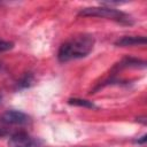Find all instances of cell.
Returning <instances> with one entry per match:
<instances>
[{"label":"cell","instance_id":"obj_3","mask_svg":"<svg viewBox=\"0 0 147 147\" xmlns=\"http://www.w3.org/2000/svg\"><path fill=\"white\" fill-rule=\"evenodd\" d=\"M31 121L30 116L18 110H7L0 115L1 125H26Z\"/></svg>","mask_w":147,"mask_h":147},{"label":"cell","instance_id":"obj_1","mask_svg":"<svg viewBox=\"0 0 147 147\" xmlns=\"http://www.w3.org/2000/svg\"><path fill=\"white\" fill-rule=\"evenodd\" d=\"M93 46H94L93 36L87 33L75 36L61 45L57 52V59L60 62H68L71 60L85 57L91 53Z\"/></svg>","mask_w":147,"mask_h":147},{"label":"cell","instance_id":"obj_11","mask_svg":"<svg viewBox=\"0 0 147 147\" xmlns=\"http://www.w3.org/2000/svg\"><path fill=\"white\" fill-rule=\"evenodd\" d=\"M80 147H84V146H80Z\"/></svg>","mask_w":147,"mask_h":147},{"label":"cell","instance_id":"obj_10","mask_svg":"<svg viewBox=\"0 0 147 147\" xmlns=\"http://www.w3.org/2000/svg\"><path fill=\"white\" fill-rule=\"evenodd\" d=\"M146 140H147V136H146V134H144L140 139H137V140H136V142H137V144H145V142H146Z\"/></svg>","mask_w":147,"mask_h":147},{"label":"cell","instance_id":"obj_5","mask_svg":"<svg viewBox=\"0 0 147 147\" xmlns=\"http://www.w3.org/2000/svg\"><path fill=\"white\" fill-rule=\"evenodd\" d=\"M146 42L147 40H146V37L144 36H125L117 39L115 41V45L119 47H129V46H137V45L145 46Z\"/></svg>","mask_w":147,"mask_h":147},{"label":"cell","instance_id":"obj_6","mask_svg":"<svg viewBox=\"0 0 147 147\" xmlns=\"http://www.w3.org/2000/svg\"><path fill=\"white\" fill-rule=\"evenodd\" d=\"M68 102H69V105H72V106L85 107V108H96L95 105H94L92 101L84 100V99H77V98H74V99H69Z\"/></svg>","mask_w":147,"mask_h":147},{"label":"cell","instance_id":"obj_2","mask_svg":"<svg viewBox=\"0 0 147 147\" xmlns=\"http://www.w3.org/2000/svg\"><path fill=\"white\" fill-rule=\"evenodd\" d=\"M79 16H87V17H101V18H107V20H111L122 24H132V17L130 15H127L126 13L122 11V10H117L114 9L111 7H86L83 8L79 13Z\"/></svg>","mask_w":147,"mask_h":147},{"label":"cell","instance_id":"obj_9","mask_svg":"<svg viewBox=\"0 0 147 147\" xmlns=\"http://www.w3.org/2000/svg\"><path fill=\"white\" fill-rule=\"evenodd\" d=\"M8 134H9V131H8L7 129L0 127V138H3V137H6V136H8Z\"/></svg>","mask_w":147,"mask_h":147},{"label":"cell","instance_id":"obj_8","mask_svg":"<svg viewBox=\"0 0 147 147\" xmlns=\"http://www.w3.org/2000/svg\"><path fill=\"white\" fill-rule=\"evenodd\" d=\"M14 46V44L11 41H7V40H2L0 39V53L1 52H6V51H9Z\"/></svg>","mask_w":147,"mask_h":147},{"label":"cell","instance_id":"obj_7","mask_svg":"<svg viewBox=\"0 0 147 147\" xmlns=\"http://www.w3.org/2000/svg\"><path fill=\"white\" fill-rule=\"evenodd\" d=\"M32 82V76L30 74H26L20 82H18V86L20 87H28Z\"/></svg>","mask_w":147,"mask_h":147},{"label":"cell","instance_id":"obj_4","mask_svg":"<svg viewBox=\"0 0 147 147\" xmlns=\"http://www.w3.org/2000/svg\"><path fill=\"white\" fill-rule=\"evenodd\" d=\"M9 147H42L40 141L32 138L26 132H16L9 137Z\"/></svg>","mask_w":147,"mask_h":147}]
</instances>
